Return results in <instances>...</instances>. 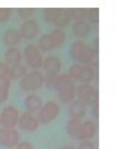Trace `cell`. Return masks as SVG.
<instances>
[{
	"label": "cell",
	"mask_w": 132,
	"mask_h": 149,
	"mask_svg": "<svg viewBox=\"0 0 132 149\" xmlns=\"http://www.w3.org/2000/svg\"><path fill=\"white\" fill-rule=\"evenodd\" d=\"M69 55L82 65H90L93 68L98 65V52L82 40L73 42L69 48Z\"/></svg>",
	"instance_id": "1"
},
{
	"label": "cell",
	"mask_w": 132,
	"mask_h": 149,
	"mask_svg": "<svg viewBox=\"0 0 132 149\" xmlns=\"http://www.w3.org/2000/svg\"><path fill=\"white\" fill-rule=\"evenodd\" d=\"M44 85V75L40 71H32L26 73L21 80L20 86L24 92H34Z\"/></svg>",
	"instance_id": "2"
},
{
	"label": "cell",
	"mask_w": 132,
	"mask_h": 149,
	"mask_svg": "<svg viewBox=\"0 0 132 149\" xmlns=\"http://www.w3.org/2000/svg\"><path fill=\"white\" fill-rule=\"evenodd\" d=\"M59 111H61V108H59V105L57 103L53 101L46 102L41 107V109L37 112L39 113L37 114V120L43 125H48V124L56 119V117L59 114Z\"/></svg>",
	"instance_id": "3"
},
{
	"label": "cell",
	"mask_w": 132,
	"mask_h": 149,
	"mask_svg": "<svg viewBox=\"0 0 132 149\" xmlns=\"http://www.w3.org/2000/svg\"><path fill=\"white\" fill-rule=\"evenodd\" d=\"M24 60H26L28 66H30L31 69H40L43 65V56L42 53L40 51V49L37 48V45L30 43L28 44L24 49Z\"/></svg>",
	"instance_id": "4"
},
{
	"label": "cell",
	"mask_w": 132,
	"mask_h": 149,
	"mask_svg": "<svg viewBox=\"0 0 132 149\" xmlns=\"http://www.w3.org/2000/svg\"><path fill=\"white\" fill-rule=\"evenodd\" d=\"M20 114L15 106H7L0 113V125L2 128L12 129L18 125Z\"/></svg>",
	"instance_id": "5"
},
{
	"label": "cell",
	"mask_w": 132,
	"mask_h": 149,
	"mask_svg": "<svg viewBox=\"0 0 132 149\" xmlns=\"http://www.w3.org/2000/svg\"><path fill=\"white\" fill-rule=\"evenodd\" d=\"M76 95L78 100L84 102L86 105H93L98 102V91L91 84H82L76 90Z\"/></svg>",
	"instance_id": "6"
},
{
	"label": "cell",
	"mask_w": 132,
	"mask_h": 149,
	"mask_svg": "<svg viewBox=\"0 0 132 149\" xmlns=\"http://www.w3.org/2000/svg\"><path fill=\"white\" fill-rule=\"evenodd\" d=\"M20 135L15 128H0V146L5 148H13L19 144Z\"/></svg>",
	"instance_id": "7"
},
{
	"label": "cell",
	"mask_w": 132,
	"mask_h": 149,
	"mask_svg": "<svg viewBox=\"0 0 132 149\" xmlns=\"http://www.w3.org/2000/svg\"><path fill=\"white\" fill-rule=\"evenodd\" d=\"M40 32V26L39 22L35 19H26L23 21L20 29H19V34L20 37L26 39V40H33L35 39Z\"/></svg>",
	"instance_id": "8"
},
{
	"label": "cell",
	"mask_w": 132,
	"mask_h": 149,
	"mask_svg": "<svg viewBox=\"0 0 132 149\" xmlns=\"http://www.w3.org/2000/svg\"><path fill=\"white\" fill-rule=\"evenodd\" d=\"M39 120L35 115H33L32 113L24 112L22 113L21 115L19 116V120H18V125L20 129L28 132V133H32L35 132L39 127Z\"/></svg>",
	"instance_id": "9"
},
{
	"label": "cell",
	"mask_w": 132,
	"mask_h": 149,
	"mask_svg": "<svg viewBox=\"0 0 132 149\" xmlns=\"http://www.w3.org/2000/svg\"><path fill=\"white\" fill-rule=\"evenodd\" d=\"M96 124L93 120H86V122L82 123L80 128H79V132L77 134V136L75 137L78 140H88L91 139L96 134Z\"/></svg>",
	"instance_id": "10"
},
{
	"label": "cell",
	"mask_w": 132,
	"mask_h": 149,
	"mask_svg": "<svg viewBox=\"0 0 132 149\" xmlns=\"http://www.w3.org/2000/svg\"><path fill=\"white\" fill-rule=\"evenodd\" d=\"M87 112V105L84 102L79 101H74L68 107V115L70 118L73 119H82L86 115Z\"/></svg>",
	"instance_id": "11"
},
{
	"label": "cell",
	"mask_w": 132,
	"mask_h": 149,
	"mask_svg": "<svg viewBox=\"0 0 132 149\" xmlns=\"http://www.w3.org/2000/svg\"><path fill=\"white\" fill-rule=\"evenodd\" d=\"M43 106L42 98L39 95L35 94H30L24 98V107H26V112L29 113H37L41 107Z\"/></svg>",
	"instance_id": "12"
},
{
	"label": "cell",
	"mask_w": 132,
	"mask_h": 149,
	"mask_svg": "<svg viewBox=\"0 0 132 149\" xmlns=\"http://www.w3.org/2000/svg\"><path fill=\"white\" fill-rule=\"evenodd\" d=\"M43 68L46 73H55L58 74V72L61 71L62 68V62L58 56L55 55H50L46 59L43 61Z\"/></svg>",
	"instance_id": "13"
},
{
	"label": "cell",
	"mask_w": 132,
	"mask_h": 149,
	"mask_svg": "<svg viewBox=\"0 0 132 149\" xmlns=\"http://www.w3.org/2000/svg\"><path fill=\"white\" fill-rule=\"evenodd\" d=\"M59 100L63 103H70L76 96V85L73 81H70L66 86L58 91Z\"/></svg>",
	"instance_id": "14"
},
{
	"label": "cell",
	"mask_w": 132,
	"mask_h": 149,
	"mask_svg": "<svg viewBox=\"0 0 132 149\" xmlns=\"http://www.w3.org/2000/svg\"><path fill=\"white\" fill-rule=\"evenodd\" d=\"M2 41L7 47L9 48H15L21 42V37L19 34V31L16 29H8L6 30L2 37Z\"/></svg>",
	"instance_id": "15"
},
{
	"label": "cell",
	"mask_w": 132,
	"mask_h": 149,
	"mask_svg": "<svg viewBox=\"0 0 132 149\" xmlns=\"http://www.w3.org/2000/svg\"><path fill=\"white\" fill-rule=\"evenodd\" d=\"M70 22V17H69L68 9L66 8H58L57 13L55 16L53 26H55L58 29H63Z\"/></svg>",
	"instance_id": "16"
},
{
	"label": "cell",
	"mask_w": 132,
	"mask_h": 149,
	"mask_svg": "<svg viewBox=\"0 0 132 149\" xmlns=\"http://www.w3.org/2000/svg\"><path fill=\"white\" fill-rule=\"evenodd\" d=\"M5 62L9 66L18 65L22 61V54L21 52L16 48H9L5 53Z\"/></svg>",
	"instance_id": "17"
},
{
	"label": "cell",
	"mask_w": 132,
	"mask_h": 149,
	"mask_svg": "<svg viewBox=\"0 0 132 149\" xmlns=\"http://www.w3.org/2000/svg\"><path fill=\"white\" fill-rule=\"evenodd\" d=\"M73 32L74 36L77 38L86 37L90 32V26L88 22L85 20H79V21H74L73 24Z\"/></svg>",
	"instance_id": "18"
},
{
	"label": "cell",
	"mask_w": 132,
	"mask_h": 149,
	"mask_svg": "<svg viewBox=\"0 0 132 149\" xmlns=\"http://www.w3.org/2000/svg\"><path fill=\"white\" fill-rule=\"evenodd\" d=\"M50 37L53 41L54 49L62 47L66 41V34H65V31L63 29H58V28L54 29L53 31L50 32Z\"/></svg>",
	"instance_id": "19"
},
{
	"label": "cell",
	"mask_w": 132,
	"mask_h": 149,
	"mask_svg": "<svg viewBox=\"0 0 132 149\" xmlns=\"http://www.w3.org/2000/svg\"><path fill=\"white\" fill-rule=\"evenodd\" d=\"M95 68H93L90 65H84L78 81L82 82L83 84H90V82L94 80V77H95Z\"/></svg>",
	"instance_id": "20"
},
{
	"label": "cell",
	"mask_w": 132,
	"mask_h": 149,
	"mask_svg": "<svg viewBox=\"0 0 132 149\" xmlns=\"http://www.w3.org/2000/svg\"><path fill=\"white\" fill-rule=\"evenodd\" d=\"M26 74V68L22 64L10 66L9 71V79L10 80H21L22 77Z\"/></svg>",
	"instance_id": "21"
},
{
	"label": "cell",
	"mask_w": 132,
	"mask_h": 149,
	"mask_svg": "<svg viewBox=\"0 0 132 149\" xmlns=\"http://www.w3.org/2000/svg\"><path fill=\"white\" fill-rule=\"evenodd\" d=\"M80 125H82V122L79 119H73V118H70L68 122H67V124H66V133L68 134V136L75 138L79 132Z\"/></svg>",
	"instance_id": "22"
},
{
	"label": "cell",
	"mask_w": 132,
	"mask_h": 149,
	"mask_svg": "<svg viewBox=\"0 0 132 149\" xmlns=\"http://www.w3.org/2000/svg\"><path fill=\"white\" fill-rule=\"evenodd\" d=\"M39 49H41L44 52H48L54 49V44L51 37H50V33L48 34H43L42 37L39 39Z\"/></svg>",
	"instance_id": "23"
},
{
	"label": "cell",
	"mask_w": 132,
	"mask_h": 149,
	"mask_svg": "<svg viewBox=\"0 0 132 149\" xmlns=\"http://www.w3.org/2000/svg\"><path fill=\"white\" fill-rule=\"evenodd\" d=\"M68 12L70 20H74V21L85 20L86 21V13H87L86 8H72V9H68Z\"/></svg>",
	"instance_id": "24"
},
{
	"label": "cell",
	"mask_w": 132,
	"mask_h": 149,
	"mask_svg": "<svg viewBox=\"0 0 132 149\" xmlns=\"http://www.w3.org/2000/svg\"><path fill=\"white\" fill-rule=\"evenodd\" d=\"M83 66H84V65L78 64V63L72 65V66L69 68V70H68V73H67V75H68L69 79H70L72 81H73V80L78 81L79 76H80V74H82V71H83Z\"/></svg>",
	"instance_id": "25"
},
{
	"label": "cell",
	"mask_w": 132,
	"mask_h": 149,
	"mask_svg": "<svg viewBox=\"0 0 132 149\" xmlns=\"http://www.w3.org/2000/svg\"><path fill=\"white\" fill-rule=\"evenodd\" d=\"M70 79L68 77L67 73H63V74H58L56 82H55V85H54V90L59 91L61 88H63L64 86H66L70 82Z\"/></svg>",
	"instance_id": "26"
},
{
	"label": "cell",
	"mask_w": 132,
	"mask_h": 149,
	"mask_svg": "<svg viewBox=\"0 0 132 149\" xmlns=\"http://www.w3.org/2000/svg\"><path fill=\"white\" fill-rule=\"evenodd\" d=\"M86 19L90 23H98V21H99V9L98 8H89V9H87Z\"/></svg>",
	"instance_id": "27"
},
{
	"label": "cell",
	"mask_w": 132,
	"mask_h": 149,
	"mask_svg": "<svg viewBox=\"0 0 132 149\" xmlns=\"http://www.w3.org/2000/svg\"><path fill=\"white\" fill-rule=\"evenodd\" d=\"M57 9L58 8H46L43 11V16H44V19L45 21L48 22L50 24H53L54 22V19H55V16L57 13Z\"/></svg>",
	"instance_id": "28"
},
{
	"label": "cell",
	"mask_w": 132,
	"mask_h": 149,
	"mask_svg": "<svg viewBox=\"0 0 132 149\" xmlns=\"http://www.w3.org/2000/svg\"><path fill=\"white\" fill-rule=\"evenodd\" d=\"M57 75L58 74H55V73H46L44 75V85L48 88H54Z\"/></svg>",
	"instance_id": "29"
},
{
	"label": "cell",
	"mask_w": 132,
	"mask_h": 149,
	"mask_svg": "<svg viewBox=\"0 0 132 149\" xmlns=\"http://www.w3.org/2000/svg\"><path fill=\"white\" fill-rule=\"evenodd\" d=\"M13 10L11 8H0V23L7 22L12 16Z\"/></svg>",
	"instance_id": "30"
},
{
	"label": "cell",
	"mask_w": 132,
	"mask_h": 149,
	"mask_svg": "<svg viewBox=\"0 0 132 149\" xmlns=\"http://www.w3.org/2000/svg\"><path fill=\"white\" fill-rule=\"evenodd\" d=\"M35 12V9L33 8H20L19 9V15L23 19H30V17H32Z\"/></svg>",
	"instance_id": "31"
},
{
	"label": "cell",
	"mask_w": 132,
	"mask_h": 149,
	"mask_svg": "<svg viewBox=\"0 0 132 149\" xmlns=\"http://www.w3.org/2000/svg\"><path fill=\"white\" fill-rule=\"evenodd\" d=\"M10 66L6 62H0V77H9Z\"/></svg>",
	"instance_id": "32"
},
{
	"label": "cell",
	"mask_w": 132,
	"mask_h": 149,
	"mask_svg": "<svg viewBox=\"0 0 132 149\" xmlns=\"http://www.w3.org/2000/svg\"><path fill=\"white\" fill-rule=\"evenodd\" d=\"M11 80L9 77H0V88L5 90H10Z\"/></svg>",
	"instance_id": "33"
},
{
	"label": "cell",
	"mask_w": 132,
	"mask_h": 149,
	"mask_svg": "<svg viewBox=\"0 0 132 149\" xmlns=\"http://www.w3.org/2000/svg\"><path fill=\"white\" fill-rule=\"evenodd\" d=\"M77 149H95V145L93 144L90 140H84L82 144L79 145Z\"/></svg>",
	"instance_id": "34"
},
{
	"label": "cell",
	"mask_w": 132,
	"mask_h": 149,
	"mask_svg": "<svg viewBox=\"0 0 132 149\" xmlns=\"http://www.w3.org/2000/svg\"><path fill=\"white\" fill-rule=\"evenodd\" d=\"M8 98H9V90L0 88V104L1 103H5Z\"/></svg>",
	"instance_id": "35"
},
{
	"label": "cell",
	"mask_w": 132,
	"mask_h": 149,
	"mask_svg": "<svg viewBox=\"0 0 132 149\" xmlns=\"http://www.w3.org/2000/svg\"><path fill=\"white\" fill-rule=\"evenodd\" d=\"M91 113H93V116L96 119L99 118V104H98V102L91 105Z\"/></svg>",
	"instance_id": "36"
},
{
	"label": "cell",
	"mask_w": 132,
	"mask_h": 149,
	"mask_svg": "<svg viewBox=\"0 0 132 149\" xmlns=\"http://www.w3.org/2000/svg\"><path fill=\"white\" fill-rule=\"evenodd\" d=\"M16 147H17L16 149H33L32 144H30L29 141H22V143H19Z\"/></svg>",
	"instance_id": "37"
},
{
	"label": "cell",
	"mask_w": 132,
	"mask_h": 149,
	"mask_svg": "<svg viewBox=\"0 0 132 149\" xmlns=\"http://www.w3.org/2000/svg\"><path fill=\"white\" fill-rule=\"evenodd\" d=\"M62 149H76V148L73 147V146H65V147H63Z\"/></svg>",
	"instance_id": "38"
}]
</instances>
